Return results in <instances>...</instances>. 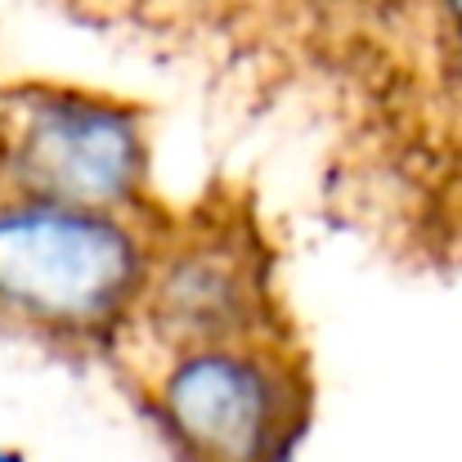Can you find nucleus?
Segmentation results:
<instances>
[{
	"label": "nucleus",
	"instance_id": "obj_1",
	"mask_svg": "<svg viewBox=\"0 0 462 462\" xmlns=\"http://www.w3.org/2000/svg\"><path fill=\"white\" fill-rule=\"evenodd\" d=\"M157 229L140 216L0 193V323L99 341L135 319Z\"/></svg>",
	"mask_w": 462,
	"mask_h": 462
},
{
	"label": "nucleus",
	"instance_id": "obj_2",
	"mask_svg": "<svg viewBox=\"0 0 462 462\" xmlns=\"http://www.w3.org/2000/svg\"><path fill=\"white\" fill-rule=\"evenodd\" d=\"M0 193L140 216L149 193L140 108L59 81L9 86L0 95Z\"/></svg>",
	"mask_w": 462,
	"mask_h": 462
},
{
	"label": "nucleus",
	"instance_id": "obj_3",
	"mask_svg": "<svg viewBox=\"0 0 462 462\" xmlns=\"http://www.w3.org/2000/svg\"><path fill=\"white\" fill-rule=\"evenodd\" d=\"M157 418L189 462H274L306 386L279 341L175 350L153 382Z\"/></svg>",
	"mask_w": 462,
	"mask_h": 462
},
{
	"label": "nucleus",
	"instance_id": "obj_4",
	"mask_svg": "<svg viewBox=\"0 0 462 462\" xmlns=\"http://www.w3.org/2000/svg\"><path fill=\"white\" fill-rule=\"evenodd\" d=\"M135 319L175 350L229 346V341H279L265 256L247 225L198 220L153 238L149 279Z\"/></svg>",
	"mask_w": 462,
	"mask_h": 462
},
{
	"label": "nucleus",
	"instance_id": "obj_5",
	"mask_svg": "<svg viewBox=\"0 0 462 462\" xmlns=\"http://www.w3.org/2000/svg\"><path fill=\"white\" fill-rule=\"evenodd\" d=\"M440 9H445V27H449V41L458 45V54H462V0H440Z\"/></svg>",
	"mask_w": 462,
	"mask_h": 462
}]
</instances>
